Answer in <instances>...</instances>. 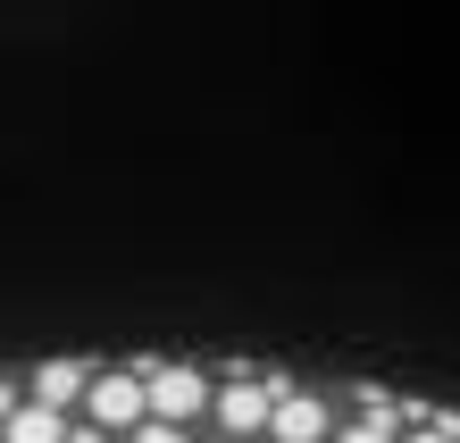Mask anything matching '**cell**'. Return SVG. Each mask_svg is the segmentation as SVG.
<instances>
[{
    "label": "cell",
    "instance_id": "obj_5",
    "mask_svg": "<svg viewBox=\"0 0 460 443\" xmlns=\"http://www.w3.org/2000/svg\"><path fill=\"white\" fill-rule=\"evenodd\" d=\"M343 435V402L318 394V385H302V394L277 402V427H268V443H335Z\"/></svg>",
    "mask_w": 460,
    "mask_h": 443
},
{
    "label": "cell",
    "instance_id": "obj_7",
    "mask_svg": "<svg viewBox=\"0 0 460 443\" xmlns=\"http://www.w3.org/2000/svg\"><path fill=\"white\" fill-rule=\"evenodd\" d=\"M126 443H201V435H193V427H159V419H151L143 435H126Z\"/></svg>",
    "mask_w": 460,
    "mask_h": 443
},
{
    "label": "cell",
    "instance_id": "obj_3",
    "mask_svg": "<svg viewBox=\"0 0 460 443\" xmlns=\"http://www.w3.org/2000/svg\"><path fill=\"white\" fill-rule=\"evenodd\" d=\"M84 427H101V435H118V443L151 427V394H143V377H134L126 359H118V368H101V385H93V402H84Z\"/></svg>",
    "mask_w": 460,
    "mask_h": 443
},
{
    "label": "cell",
    "instance_id": "obj_4",
    "mask_svg": "<svg viewBox=\"0 0 460 443\" xmlns=\"http://www.w3.org/2000/svg\"><path fill=\"white\" fill-rule=\"evenodd\" d=\"M93 385H101V359H34V368L17 377V394H25V402H42V410H67V419H84Z\"/></svg>",
    "mask_w": 460,
    "mask_h": 443
},
{
    "label": "cell",
    "instance_id": "obj_1",
    "mask_svg": "<svg viewBox=\"0 0 460 443\" xmlns=\"http://www.w3.org/2000/svg\"><path fill=\"white\" fill-rule=\"evenodd\" d=\"M285 394H302L285 368H252V359H226L218 368V435H234V443H268V427H277V402Z\"/></svg>",
    "mask_w": 460,
    "mask_h": 443
},
{
    "label": "cell",
    "instance_id": "obj_9",
    "mask_svg": "<svg viewBox=\"0 0 460 443\" xmlns=\"http://www.w3.org/2000/svg\"><path fill=\"white\" fill-rule=\"evenodd\" d=\"M402 443H452L444 427H411V435H402Z\"/></svg>",
    "mask_w": 460,
    "mask_h": 443
},
{
    "label": "cell",
    "instance_id": "obj_2",
    "mask_svg": "<svg viewBox=\"0 0 460 443\" xmlns=\"http://www.w3.org/2000/svg\"><path fill=\"white\" fill-rule=\"evenodd\" d=\"M126 368L143 377V394H151V419H159V427H193V419H209V410H218V368H201V359L134 351Z\"/></svg>",
    "mask_w": 460,
    "mask_h": 443
},
{
    "label": "cell",
    "instance_id": "obj_10",
    "mask_svg": "<svg viewBox=\"0 0 460 443\" xmlns=\"http://www.w3.org/2000/svg\"><path fill=\"white\" fill-rule=\"evenodd\" d=\"M209 443H234V435H209Z\"/></svg>",
    "mask_w": 460,
    "mask_h": 443
},
{
    "label": "cell",
    "instance_id": "obj_6",
    "mask_svg": "<svg viewBox=\"0 0 460 443\" xmlns=\"http://www.w3.org/2000/svg\"><path fill=\"white\" fill-rule=\"evenodd\" d=\"M9 410V435L0 443H67L84 419H67V410H42V402H0Z\"/></svg>",
    "mask_w": 460,
    "mask_h": 443
},
{
    "label": "cell",
    "instance_id": "obj_8",
    "mask_svg": "<svg viewBox=\"0 0 460 443\" xmlns=\"http://www.w3.org/2000/svg\"><path fill=\"white\" fill-rule=\"evenodd\" d=\"M335 443H402V435H394V427H360V419H343Z\"/></svg>",
    "mask_w": 460,
    "mask_h": 443
}]
</instances>
